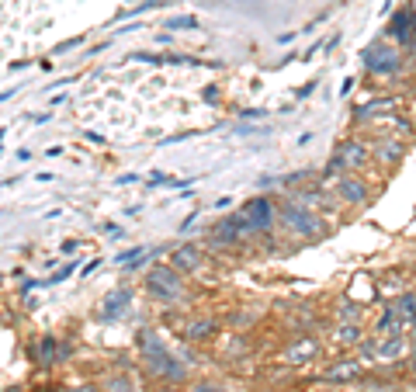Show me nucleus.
Masks as SVG:
<instances>
[{"label":"nucleus","instance_id":"1","mask_svg":"<svg viewBox=\"0 0 416 392\" xmlns=\"http://www.w3.org/2000/svg\"><path fill=\"white\" fill-rule=\"evenodd\" d=\"M139 351H142V364L149 375L166 379V382H184L188 372L181 361H173V354L164 348V340L153 333V330H139Z\"/></svg>","mask_w":416,"mask_h":392},{"label":"nucleus","instance_id":"2","mask_svg":"<svg viewBox=\"0 0 416 392\" xmlns=\"http://www.w3.org/2000/svg\"><path fill=\"white\" fill-rule=\"evenodd\" d=\"M146 288H149L153 299L170 302V306L181 302V299H188V278L181 275L177 268H170V264H153L146 271Z\"/></svg>","mask_w":416,"mask_h":392},{"label":"nucleus","instance_id":"3","mask_svg":"<svg viewBox=\"0 0 416 392\" xmlns=\"http://www.w3.org/2000/svg\"><path fill=\"white\" fill-rule=\"evenodd\" d=\"M372 167V146L368 139H343L330 153L326 174H361Z\"/></svg>","mask_w":416,"mask_h":392},{"label":"nucleus","instance_id":"4","mask_svg":"<svg viewBox=\"0 0 416 392\" xmlns=\"http://www.w3.org/2000/svg\"><path fill=\"white\" fill-rule=\"evenodd\" d=\"M319 184L330 191L340 205H368L372 198V184L361 174H319Z\"/></svg>","mask_w":416,"mask_h":392},{"label":"nucleus","instance_id":"5","mask_svg":"<svg viewBox=\"0 0 416 392\" xmlns=\"http://www.w3.org/2000/svg\"><path fill=\"white\" fill-rule=\"evenodd\" d=\"M361 59H365V70H368L372 77L389 80V77H399V73H403V49L392 45L385 35L374 42V45H368Z\"/></svg>","mask_w":416,"mask_h":392},{"label":"nucleus","instance_id":"6","mask_svg":"<svg viewBox=\"0 0 416 392\" xmlns=\"http://www.w3.org/2000/svg\"><path fill=\"white\" fill-rule=\"evenodd\" d=\"M278 219H281L285 233L295 236V239H316V236H323V215L312 212V208H305V205H298V201H288L278 212Z\"/></svg>","mask_w":416,"mask_h":392},{"label":"nucleus","instance_id":"7","mask_svg":"<svg viewBox=\"0 0 416 392\" xmlns=\"http://www.w3.org/2000/svg\"><path fill=\"white\" fill-rule=\"evenodd\" d=\"M250 236H257V230L243 219V212H236V215L219 219V222L208 230V243H212V247H236V243H243Z\"/></svg>","mask_w":416,"mask_h":392},{"label":"nucleus","instance_id":"8","mask_svg":"<svg viewBox=\"0 0 416 392\" xmlns=\"http://www.w3.org/2000/svg\"><path fill=\"white\" fill-rule=\"evenodd\" d=\"M240 212H243V219H247L257 233H271L274 222H278V208H274V201L267 195H257V198H250V201H243Z\"/></svg>","mask_w":416,"mask_h":392},{"label":"nucleus","instance_id":"9","mask_svg":"<svg viewBox=\"0 0 416 392\" xmlns=\"http://www.w3.org/2000/svg\"><path fill=\"white\" fill-rule=\"evenodd\" d=\"M385 39L399 42L403 49H416V18L406 4H403L399 11H392V18H389V25H385Z\"/></svg>","mask_w":416,"mask_h":392},{"label":"nucleus","instance_id":"10","mask_svg":"<svg viewBox=\"0 0 416 392\" xmlns=\"http://www.w3.org/2000/svg\"><path fill=\"white\" fill-rule=\"evenodd\" d=\"M319 354H323V344H319L316 337H309V333H298L288 348L281 351V361H285V364H309V361H316Z\"/></svg>","mask_w":416,"mask_h":392},{"label":"nucleus","instance_id":"11","mask_svg":"<svg viewBox=\"0 0 416 392\" xmlns=\"http://www.w3.org/2000/svg\"><path fill=\"white\" fill-rule=\"evenodd\" d=\"M170 268H177L181 275H198L205 268V250L195 243H181L177 250H170Z\"/></svg>","mask_w":416,"mask_h":392},{"label":"nucleus","instance_id":"12","mask_svg":"<svg viewBox=\"0 0 416 392\" xmlns=\"http://www.w3.org/2000/svg\"><path fill=\"white\" fill-rule=\"evenodd\" d=\"M403 105V97L399 94H389V97H372V101H365V105H357L354 108V125H368V121H374V118L389 115V112H396Z\"/></svg>","mask_w":416,"mask_h":392},{"label":"nucleus","instance_id":"13","mask_svg":"<svg viewBox=\"0 0 416 392\" xmlns=\"http://www.w3.org/2000/svg\"><path fill=\"white\" fill-rule=\"evenodd\" d=\"M368 146H372V160L378 167H396L399 160H403V139L399 136H378V139H368Z\"/></svg>","mask_w":416,"mask_h":392},{"label":"nucleus","instance_id":"14","mask_svg":"<svg viewBox=\"0 0 416 392\" xmlns=\"http://www.w3.org/2000/svg\"><path fill=\"white\" fill-rule=\"evenodd\" d=\"M361 375H365V361L347 357V361H336V364H330L319 379H323V382H333V386H340V382H357Z\"/></svg>","mask_w":416,"mask_h":392},{"label":"nucleus","instance_id":"15","mask_svg":"<svg viewBox=\"0 0 416 392\" xmlns=\"http://www.w3.org/2000/svg\"><path fill=\"white\" fill-rule=\"evenodd\" d=\"M184 340L191 344H205V340H215L219 337V319H208V316H198V319H188L184 330H181Z\"/></svg>","mask_w":416,"mask_h":392},{"label":"nucleus","instance_id":"16","mask_svg":"<svg viewBox=\"0 0 416 392\" xmlns=\"http://www.w3.org/2000/svg\"><path fill=\"white\" fill-rule=\"evenodd\" d=\"M63 354H66V344L59 348L56 337H42V340L32 344V361H35V364H45V368H49V364H59Z\"/></svg>","mask_w":416,"mask_h":392},{"label":"nucleus","instance_id":"17","mask_svg":"<svg viewBox=\"0 0 416 392\" xmlns=\"http://www.w3.org/2000/svg\"><path fill=\"white\" fill-rule=\"evenodd\" d=\"M406 337L403 333H392V337H381L378 344H374V357H381V361H399L403 354H406Z\"/></svg>","mask_w":416,"mask_h":392},{"label":"nucleus","instance_id":"18","mask_svg":"<svg viewBox=\"0 0 416 392\" xmlns=\"http://www.w3.org/2000/svg\"><path fill=\"white\" fill-rule=\"evenodd\" d=\"M128 302H132V292H128V288H115V292L104 299V309H101V316H104V319H115V316L122 313Z\"/></svg>","mask_w":416,"mask_h":392},{"label":"nucleus","instance_id":"19","mask_svg":"<svg viewBox=\"0 0 416 392\" xmlns=\"http://www.w3.org/2000/svg\"><path fill=\"white\" fill-rule=\"evenodd\" d=\"M333 337H336V344H343V348H357V344H361V323H336V326H333Z\"/></svg>","mask_w":416,"mask_h":392},{"label":"nucleus","instance_id":"20","mask_svg":"<svg viewBox=\"0 0 416 392\" xmlns=\"http://www.w3.org/2000/svg\"><path fill=\"white\" fill-rule=\"evenodd\" d=\"M101 389H104V392H139V389H135V382H132L125 372H111V375H104Z\"/></svg>","mask_w":416,"mask_h":392},{"label":"nucleus","instance_id":"21","mask_svg":"<svg viewBox=\"0 0 416 392\" xmlns=\"http://www.w3.org/2000/svg\"><path fill=\"white\" fill-rule=\"evenodd\" d=\"M336 319H340V323H361V306L350 302V299H340V306H336Z\"/></svg>","mask_w":416,"mask_h":392},{"label":"nucleus","instance_id":"22","mask_svg":"<svg viewBox=\"0 0 416 392\" xmlns=\"http://www.w3.org/2000/svg\"><path fill=\"white\" fill-rule=\"evenodd\" d=\"M164 28H170V32H195L198 28V18L195 14H177V18H170Z\"/></svg>","mask_w":416,"mask_h":392},{"label":"nucleus","instance_id":"23","mask_svg":"<svg viewBox=\"0 0 416 392\" xmlns=\"http://www.w3.org/2000/svg\"><path fill=\"white\" fill-rule=\"evenodd\" d=\"M128 59H135V63H153V66H164V56H157V52H132Z\"/></svg>","mask_w":416,"mask_h":392},{"label":"nucleus","instance_id":"24","mask_svg":"<svg viewBox=\"0 0 416 392\" xmlns=\"http://www.w3.org/2000/svg\"><path fill=\"white\" fill-rule=\"evenodd\" d=\"M73 275H77V268L70 264V268H63V271H56V275H52V278H45V281H42V288H45V285H59V281H66V278H73Z\"/></svg>","mask_w":416,"mask_h":392},{"label":"nucleus","instance_id":"25","mask_svg":"<svg viewBox=\"0 0 416 392\" xmlns=\"http://www.w3.org/2000/svg\"><path fill=\"white\" fill-rule=\"evenodd\" d=\"M97 268H101V257H97V261H87V264H83V271H80V275H83V278H87V275H94Z\"/></svg>","mask_w":416,"mask_h":392},{"label":"nucleus","instance_id":"26","mask_svg":"<svg viewBox=\"0 0 416 392\" xmlns=\"http://www.w3.org/2000/svg\"><path fill=\"white\" fill-rule=\"evenodd\" d=\"M354 83H357V80H354V77H347V80H343V87H340V97H347V94L354 90Z\"/></svg>","mask_w":416,"mask_h":392},{"label":"nucleus","instance_id":"27","mask_svg":"<svg viewBox=\"0 0 416 392\" xmlns=\"http://www.w3.org/2000/svg\"><path fill=\"white\" fill-rule=\"evenodd\" d=\"M83 39H70V42H63V45H59V49H56V52H70V49H77V45H80Z\"/></svg>","mask_w":416,"mask_h":392},{"label":"nucleus","instance_id":"28","mask_svg":"<svg viewBox=\"0 0 416 392\" xmlns=\"http://www.w3.org/2000/svg\"><path fill=\"white\" fill-rule=\"evenodd\" d=\"M83 139H87V143H94V146H104V139H101V136H97V132H87V136H83Z\"/></svg>","mask_w":416,"mask_h":392},{"label":"nucleus","instance_id":"29","mask_svg":"<svg viewBox=\"0 0 416 392\" xmlns=\"http://www.w3.org/2000/svg\"><path fill=\"white\" fill-rule=\"evenodd\" d=\"M77 247H80V243H77V239H66V243H63V254H73V250H77Z\"/></svg>","mask_w":416,"mask_h":392},{"label":"nucleus","instance_id":"30","mask_svg":"<svg viewBox=\"0 0 416 392\" xmlns=\"http://www.w3.org/2000/svg\"><path fill=\"white\" fill-rule=\"evenodd\" d=\"M205 101H219V90L215 87H205Z\"/></svg>","mask_w":416,"mask_h":392},{"label":"nucleus","instance_id":"31","mask_svg":"<svg viewBox=\"0 0 416 392\" xmlns=\"http://www.w3.org/2000/svg\"><path fill=\"white\" fill-rule=\"evenodd\" d=\"M18 94V87H11V90H0V101H7V97H14Z\"/></svg>","mask_w":416,"mask_h":392},{"label":"nucleus","instance_id":"32","mask_svg":"<svg viewBox=\"0 0 416 392\" xmlns=\"http://www.w3.org/2000/svg\"><path fill=\"white\" fill-rule=\"evenodd\" d=\"M406 7H410V11H413V18H416V0H410V4H406Z\"/></svg>","mask_w":416,"mask_h":392},{"label":"nucleus","instance_id":"33","mask_svg":"<svg viewBox=\"0 0 416 392\" xmlns=\"http://www.w3.org/2000/svg\"><path fill=\"white\" fill-rule=\"evenodd\" d=\"M49 392H66V389H63V386H52V389H49Z\"/></svg>","mask_w":416,"mask_h":392},{"label":"nucleus","instance_id":"34","mask_svg":"<svg viewBox=\"0 0 416 392\" xmlns=\"http://www.w3.org/2000/svg\"><path fill=\"white\" fill-rule=\"evenodd\" d=\"M410 326H413V337H416V316H413V319H410Z\"/></svg>","mask_w":416,"mask_h":392},{"label":"nucleus","instance_id":"35","mask_svg":"<svg viewBox=\"0 0 416 392\" xmlns=\"http://www.w3.org/2000/svg\"><path fill=\"white\" fill-rule=\"evenodd\" d=\"M7 392H21V389H7Z\"/></svg>","mask_w":416,"mask_h":392},{"label":"nucleus","instance_id":"36","mask_svg":"<svg viewBox=\"0 0 416 392\" xmlns=\"http://www.w3.org/2000/svg\"><path fill=\"white\" fill-rule=\"evenodd\" d=\"M170 392H177V389H170Z\"/></svg>","mask_w":416,"mask_h":392}]
</instances>
